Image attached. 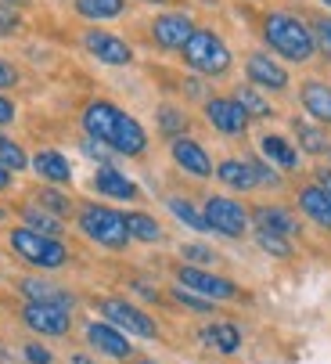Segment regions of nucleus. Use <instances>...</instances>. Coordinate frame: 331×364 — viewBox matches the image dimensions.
<instances>
[{
	"label": "nucleus",
	"mask_w": 331,
	"mask_h": 364,
	"mask_svg": "<svg viewBox=\"0 0 331 364\" xmlns=\"http://www.w3.org/2000/svg\"><path fill=\"white\" fill-rule=\"evenodd\" d=\"M80 127H83V137H94V141H104L116 155H126V159H141L148 151V130L126 112L119 109L116 101H87L83 112H80Z\"/></svg>",
	"instance_id": "nucleus-1"
},
{
	"label": "nucleus",
	"mask_w": 331,
	"mask_h": 364,
	"mask_svg": "<svg viewBox=\"0 0 331 364\" xmlns=\"http://www.w3.org/2000/svg\"><path fill=\"white\" fill-rule=\"evenodd\" d=\"M263 40L273 55H281L292 65H306L317 58V43L310 26L292 11H266L263 15Z\"/></svg>",
	"instance_id": "nucleus-2"
},
{
	"label": "nucleus",
	"mask_w": 331,
	"mask_h": 364,
	"mask_svg": "<svg viewBox=\"0 0 331 364\" xmlns=\"http://www.w3.org/2000/svg\"><path fill=\"white\" fill-rule=\"evenodd\" d=\"M8 249H11L15 259H22L26 267L43 271V274L69 267V259H72V252H69V245H65L62 238L36 235V231H29V228H22V224L8 231Z\"/></svg>",
	"instance_id": "nucleus-3"
},
{
	"label": "nucleus",
	"mask_w": 331,
	"mask_h": 364,
	"mask_svg": "<svg viewBox=\"0 0 331 364\" xmlns=\"http://www.w3.org/2000/svg\"><path fill=\"white\" fill-rule=\"evenodd\" d=\"M76 228L87 242L101 245V249H112L123 252L130 245V231H126V217L112 205H101V202H83L76 210Z\"/></svg>",
	"instance_id": "nucleus-4"
},
{
	"label": "nucleus",
	"mask_w": 331,
	"mask_h": 364,
	"mask_svg": "<svg viewBox=\"0 0 331 364\" xmlns=\"http://www.w3.org/2000/svg\"><path fill=\"white\" fill-rule=\"evenodd\" d=\"M180 58L188 69H195L198 76H224L231 65H234V55H231V47L219 40L212 29H195V36L184 43L180 50Z\"/></svg>",
	"instance_id": "nucleus-5"
},
{
	"label": "nucleus",
	"mask_w": 331,
	"mask_h": 364,
	"mask_svg": "<svg viewBox=\"0 0 331 364\" xmlns=\"http://www.w3.org/2000/svg\"><path fill=\"white\" fill-rule=\"evenodd\" d=\"M202 217H205V224H209L212 235H224V238H245L252 231L249 205L238 202V198H231V195H205Z\"/></svg>",
	"instance_id": "nucleus-6"
},
{
	"label": "nucleus",
	"mask_w": 331,
	"mask_h": 364,
	"mask_svg": "<svg viewBox=\"0 0 331 364\" xmlns=\"http://www.w3.org/2000/svg\"><path fill=\"white\" fill-rule=\"evenodd\" d=\"M97 314H101V321L116 325V328L126 332V336L158 339V321L148 314L144 306H137V303H130V299H123V296H104V299H97Z\"/></svg>",
	"instance_id": "nucleus-7"
},
{
	"label": "nucleus",
	"mask_w": 331,
	"mask_h": 364,
	"mask_svg": "<svg viewBox=\"0 0 331 364\" xmlns=\"http://www.w3.org/2000/svg\"><path fill=\"white\" fill-rule=\"evenodd\" d=\"M18 321L43 339H62L72 332V310L65 306H50V303H22Z\"/></svg>",
	"instance_id": "nucleus-8"
},
{
	"label": "nucleus",
	"mask_w": 331,
	"mask_h": 364,
	"mask_svg": "<svg viewBox=\"0 0 331 364\" xmlns=\"http://www.w3.org/2000/svg\"><path fill=\"white\" fill-rule=\"evenodd\" d=\"M177 285L188 289V292H195V296H202V299H212V303L238 299V292H242L231 278L212 274V271H205V267H188V264L177 267Z\"/></svg>",
	"instance_id": "nucleus-9"
},
{
	"label": "nucleus",
	"mask_w": 331,
	"mask_h": 364,
	"mask_svg": "<svg viewBox=\"0 0 331 364\" xmlns=\"http://www.w3.org/2000/svg\"><path fill=\"white\" fill-rule=\"evenodd\" d=\"M205 123H209L216 134H224V137H245L252 119L245 116V109L238 105L231 94H212V97L205 101Z\"/></svg>",
	"instance_id": "nucleus-10"
},
{
	"label": "nucleus",
	"mask_w": 331,
	"mask_h": 364,
	"mask_svg": "<svg viewBox=\"0 0 331 364\" xmlns=\"http://www.w3.org/2000/svg\"><path fill=\"white\" fill-rule=\"evenodd\" d=\"M170 159L177 163V170H184V173L195 177V181H209V177L216 173V163H212L209 148H205L202 141L188 137V134L170 141Z\"/></svg>",
	"instance_id": "nucleus-11"
},
{
	"label": "nucleus",
	"mask_w": 331,
	"mask_h": 364,
	"mask_svg": "<svg viewBox=\"0 0 331 364\" xmlns=\"http://www.w3.org/2000/svg\"><path fill=\"white\" fill-rule=\"evenodd\" d=\"M83 47H87V55H94L101 65H134V47L116 36V33H108V29H87L83 33Z\"/></svg>",
	"instance_id": "nucleus-12"
},
{
	"label": "nucleus",
	"mask_w": 331,
	"mask_h": 364,
	"mask_svg": "<svg viewBox=\"0 0 331 364\" xmlns=\"http://www.w3.org/2000/svg\"><path fill=\"white\" fill-rule=\"evenodd\" d=\"M245 76H249V83L252 87H259V90H270V94H281V90H288V69L273 58V55H266V50H252V55L245 58Z\"/></svg>",
	"instance_id": "nucleus-13"
},
{
	"label": "nucleus",
	"mask_w": 331,
	"mask_h": 364,
	"mask_svg": "<svg viewBox=\"0 0 331 364\" xmlns=\"http://www.w3.org/2000/svg\"><path fill=\"white\" fill-rule=\"evenodd\" d=\"M83 339L90 350H97L101 357H112V360H134V343L126 332H119L116 325L108 321H90L83 328Z\"/></svg>",
	"instance_id": "nucleus-14"
},
{
	"label": "nucleus",
	"mask_w": 331,
	"mask_h": 364,
	"mask_svg": "<svg viewBox=\"0 0 331 364\" xmlns=\"http://www.w3.org/2000/svg\"><path fill=\"white\" fill-rule=\"evenodd\" d=\"M195 18L184 15V11H166V15H155L151 18V40L162 47V50H184V43L195 36Z\"/></svg>",
	"instance_id": "nucleus-15"
},
{
	"label": "nucleus",
	"mask_w": 331,
	"mask_h": 364,
	"mask_svg": "<svg viewBox=\"0 0 331 364\" xmlns=\"http://www.w3.org/2000/svg\"><path fill=\"white\" fill-rule=\"evenodd\" d=\"M18 292H22L26 303H50V306H65V310L76 306V296H72L65 285L50 282V278H43V274H26V278H18Z\"/></svg>",
	"instance_id": "nucleus-16"
},
{
	"label": "nucleus",
	"mask_w": 331,
	"mask_h": 364,
	"mask_svg": "<svg viewBox=\"0 0 331 364\" xmlns=\"http://www.w3.org/2000/svg\"><path fill=\"white\" fill-rule=\"evenodd\" d=\"M249 213H252V228L256 231H266V235L295 238L303 231L299 220H295V213L285 210V205H278V202H263V205H256V210H249Z\"/></svg>",
	"instance_id": "nucleus-17"
},
{
	"label": "nucleus",
	"mask_w": 331,
	"mask_h": 364,
	"mask_svg": "<svg viewBox=\"0 0 331 364\" xmlns=\"http://www.w3.org/2000/svg\"><path fill=\"white\" fill-rule=\"evenodd\" d=\"M90 184H94V191L101 198H116V202H137L141 198V188L123 170H116V166H97Z\"/></svg>",
	"instance_id": "nucleus-18"
},
{
	"label": "nucleus",
	"mask_w": 331,
	"mask_h": 364,
	"mask_svg": "<svg viewBox=\"0 0 331 364\" xmlns=\"http://www.w3.org/2000/svg\"><path fill=\"white\" fill-rule=\"evenodd\" d=\"M299 101H303L306 116H310L317 127H331V83H327V80H317V76L303 80Z\"/></svg>",
	"instance_id": "nucleus-19"
},
{
	"label": "nucleus",
	"mask_w": 331,
	"mask_h": 364,
	"mask_svg": "<svg viewBox=\"0 0 331 364\" xmlns=\"http://www.w3.org/2000/svg\"><path fill=\"white\" fill-rule=\"evenodd\" d=\"M29 166H33V173L43 184H54V188L72 184V166H69V159H65L58 148H40L33 159H29Z\"/></svg>",
	"instance_id": "nucleus-20"
},
{
	"label": "nucleus",
	"mask_w": 331,
	"mask_h": 364,
	"mask_svg": "<svg viewBox=\"0 0 331 364\" xmlns=\"http://www.w3.org/2000/svg\"><path fill=\"white\" fill-rule=\"evenodd\" d=\"M259 151H263V159L273 166V170H281V173H295L299 170V148L295 141H288L285 134H263L259 137Z\"/></svg>",
	"instance_id": "nucleus-21"
},
{
	"label": "nucleus",
	"mask_w": 331,
	"mask_h": 364,
	"mask_svg": "<svg viewBox=\"0 0 331 364\" xmlns=\"http://www.w3.org/2000/svg\"><path fill=\"white\" fill-rule=\"evenodd\" d=\"M295 205L310 224H317L320 231H331V195L327 191H320L317 184H299Z\"/></svg>",
	"instance_id": "nucleus-22"
},
{
	"label": "nucleus",
	"mask_w": 331,
	"mask_h": 364,
	"mask_svg": "<svg viewBox=\"0 0 331 364\" xmlns=\"http://www.w3.org/2000/svg\"><path fill=\"white\" fill-rule=\"evenodd\" d=\"M198 343L216 350V353H224V357H234L242 350L245 336H242V328L234 321H209L205 328H198Z\"/></svg>",
	"instance_id": "nucleus-23"
},
{
	"label": "nucleus",
	"mask_w": 331,
	"mask_h": 364,
	"mask_svg": "<svg viewBox=\"0 0 331 364\" xmlns=\"http://www.w3.org/2000/svg\"><path fill=\"white\" fill-rule=\"evenodd\" d=\"M18 220H22V228H29V231H36V235H47V238H62V235H65V220L54 217V213H47V210H40L33 198L18 205Z\"/></svg>",
	"instance_id": "nucleus-24"
},
{
	"label": "nucleus",
	"mask_w": 331,
	"mask_h": 364,
	"mask_svg": "<svg viewBox=\"0 0 331 364\" xmlns=\"http://www.w3.org/2000/svg\"><path fill=\"white\" fill-rule=\"evenodd\" d=\"M227 191H256V173H252V163L249 159H224L216 163V173H212Z\"/></svg>",
	"instance_id": "nucleus-25"
},
{
	"label": "nucleus",
	"mask_w": 331,
	"mask_h": 364,
	"mask_svg": "<svg viewBox=\"0 0 331 364\" xmlns=\"http://www.w3.org/2000/svg\"><path fill=\"white\" fill-rule=\"evenodd\" d=\"M292 134H295V148L299 151H306V155H327L331 151V137H327V130L324 127H317L313 119H292Z\"/></svg>",
	"instance_id": "nucleus-26"
},
{
	"label": "nucleus",
	"mask_w": 331,
	"mask_h": 364,
	"mask_svg": "<svg viewBox=\"0 0 331 364\" xmlns=\"http://www.w3.org/2000/svg\"><path fill=\"white\" fill-rule=\"evenodd\" d=\"M126 217V231H130V242H144V245H158L162 238H166V231H162V224L151 217V213H144V210H130V213H123Z\"/></svg>",
	"instance_id": "nucleus-27"
},
{
	"label": "nucleus",
	"mask_w": 331,
	"mask_h": 364,
	"mask_svg": "<svg viewBox=\"0 0 331 364\" xmlns=\"http://www.w3.org/2000/svg\"><path fill=\"white\" fill-rule=\"evenodd\" d=\"M72 8L87 22H112L126 15V0H72Z\"/></svg>",
	"instance_id": "nucleus-28"
},
{
	"label": "nucleus",
	"mask_w": 331,
	"mask_h": 364,
	"mask_svg": "<svg viewBox=\"0 0 331 364\" xmlns=\"http://www.w3.org/2000/svg\"><path fill=\"white\" fill-rule=\"evenodd\" d=\"M231 97L245 109V116H249V119H270V116H273V105L266 101V94H263L259 87H252V83H238Z\"/></svg>",
	"instance_id": "nucleus-29"
},
{
	"label": "nucleus",
	"mask_w": 331,
	"mask_h": 364,
	"mask_svg": "<svg viewBox=\"0 0 331 364\" xmlns=\"http://www.w3.org/2000/svg\"><path fill=\"white\" fill-rule=\"evenodd\" d=\"M166 210H170L173 220H180L184 228H191V231H198V235H209V224H205L202 210H198L191 198H184V195H170V198H166Z\"/></svg>",
	"instance_id": "nucleus-30"
},
{
	"label": "nucleus",
	"mask_w": 331,
	"mask_h": 364,
	"mask_svg": "<svg viewBox=\"0 0 331 364\" xmlns=\"http://www.w3.org/2000/svg\"><path fill=\"white\" fill-rule=\"evenodd\" d=\"M33 202L40 205V210L62 217V220L72 213V198L65 195V188H54V184H40V188L33 191Z\"/></svg>",
	"instance_id": "nucleus-31"
},
{
	"label": "nucleus",
	"mask_w": 331,
	"mask_h": 364,
	"mask_svg": "<svg viewBox=\"0 0 331 364\" xmlns=\"http://www.w3.org/2000/svg\"><path fill=\"white\" fill-rule=\"evenodd\" d=\"M155 123H158V134H162L166 141L184 137V134H188V127H191L188 112H184V109H177V105H158V109H155Z\"/></svg>",
	"instance_id": "nucleus-32"
},
{
	"label": "nucleus",
	"mask_w": 331,
	"mask_h": 364,
	"mask_svg": "<svg viewBox=\"0 0 331 364\" xmlns=\"http://www.w3.org/2000/svg\"><path fill=\"white\" fill-rule=\"evenodd\" d=\"M0 166H4L8 173H26L29 170V151L4 130H0Z\"/></svg>",
	"instance_id": "nucleus-33"
},
{
	"label": "nucleus",
	"mask_w": 331,
	"mask_h": 364,
	"mask_svg": "<svg viewBox=\"0 0 331 364\" xmlns=\"http://www.w3.org/2000/svg\"><path fill=\"white\" fill-rule=\"evenodd\" d=\"M170 299H173L177 306L191 310V314H198V318L216 314V303H212V299H202V296H195V292H188V289H180V285H173V289H170Z\"/></svg>",
	"instance_id": "nucleus-34"
},
{
	"label": "nucleus",
	"mask_w": 331,
	"mask_h": 364,
	"mask_svg": "<svg viewBox=\"0 0 331 364\" xmlns=\"http://www.w3.org/2000/svg\"><path fill=\"white\" fill-rule=\"evenodd\" d=\"M180 259H184L188 267H205V271H209L216 259H219V252L209 249V245H202V242H184V245H180Z\"/></svg>",
	"instance_id": "nucleus-35"
},
{
	"label": "nucleus",
	"mask_w": 331,
	"mask_h": 364,
	"mask_svg": "<svg viewBox=\"0 0 331 364\" xmlns=\"http://www.w3.org/2000/svg\"><path fill=\"white\" fill-rule=\"evenodd\" d=\"M256 245H259L266 256H273V259H292V256H295V245H292V238H281V235H266V231H256Z\"/></svg>",
	"instance_id": "nucleus-36"
},
{
	"label": "nucleus",
	"mask_w": 331,
	"mask_h": 364,
	"mask_svg": "<svg viewBox=\"0 0 331 364\" xmlns=\"http://www.w3.org/2000/svg\"><path fill=\"white\" fill-rule=\"evenodd\" d=\"M310 33H313V43H317V55L331 62V15H317L310 22Z\"/></svg>",
	"instance_id": "nucleus-37"
},
{
	"label": "nucleus",
	"mask_w": 331,
	"mask_h": 364,
	"mask_svg": "<svg viewBox=\"0 0 331 364\" xmlns=\"http://www.w3.org/2000/svg\"><path fill=\"white\" fill-rule=\"evenodd\" d=\"M252 163V173H256V188H281L285 184V173L273 170L266 159H249Z\"/></svg>",
	"instance_id": "nucleus-38"
},
{
	"label": "nucleus",
	"mask_w": 331,
	"mask_h": 364,
	"mask_svg": "<svg viewBox=\"0 0 331 364\" xmlns=\"http://www.w3.org/2000/svg\"><path fill=\"white\" fill-rule=\"evenodd\" d=\"M80 148H83L87 159H94L97 166H112V159H116V151L108 148L104 141H94V137H83V141H80Z\"/></svg>",
	"instance_id": "nucleus-39"
},
{
	"label": "nucleus",
	"mask_w": 331,
	"mask_h": 364,
	"mask_svg": "<svg viewBox=\"0 0 331 364\" xmlns=\"http://www.w3.org/2000/svg\"><path fill=\"white\" fill-rule=\"evenodd\" d=\"M22 360L26 364H54V353L43 343H26L22 346Z\"/></svg>",
	"instance_id": "nucleus-40"
},
{
	"label": "nucleus",
	"mask_w": 331,
	"mask_h": 364,
	"mask_svg": "<svg viewBox=\"0 0 331 364\" xmlns=\"http://www.w3.org/2000/svg\"><path fill=\"white\" fill-rule=\"evenodd\" d=\"M22 83V76H18V69L8 62V58H0V94H8V90H15Z\"/></svg>",
	"instance_id": "nucleus-41"
},
{
	"label": "nucleus",
	"mask_w": 331,
	"mask_h": 364,
	"mask_svg": "<svg viewBox=\"0 0 331 364\" xmlns=\"http://www.w3.org/2000/svg\"><path fill=\"white\" fill-rule=\"evenodd\" d=\"M18 26H22V15H18V8L0 4V33H4V36H11V33H18Z\"/></svg>",
	"instance_id": "nucleus-42"
},
{
	"label": "nucleus",
	"mask_w": 331,
	"mask_h": 364,
	"mask_svg": "<svg viewBox=\"0 0 331 364\" xmlns=\"http://www.w3.org/2000/svg\"><path fill=\"white\" fill-rule=\"evenodd\" d=\"M15 116H18L15 101H11L8 94H0V130H4V127H11V123H15Z\"/></svg>",
	"instance_id": "nucleus-43"
},
{
	"label": "nucleus",
	"mask_w": 331,
	"mask_h": 364,
	"mask_svg": "<svg viewBox=\"0 0 331 364\" xmlns=\"http://www.w3.org/2000/svg\"><path fill=\"white\" fill-rule=\"evenodd\" d=\"M313 184L331 195V166H317V170H313Z\"/></svg>",
	"instance_id": "nucleus-44"
},
{
	"label": "nucleus",
	"mask_w": 331,
	"mask_h": 364,
	"mask_svg": "<svg viewBox=\"0 0 331 364\" xmlns=\"http://www.w3.org/2000/svg\"><path fill=\"white\" fill-rule=\"evenodd\" d=\"M130 289H134L137 296H144V299H151V303H158V292H155V289H148L144 282H130Z\"/></svg>",
	"instance_id": "nucleus-45"
},
{
	"label": "nucleus",
	"mask_w": 331,
	"mask_h": 364,
	"mask_svg": "<svg viewBox=\"0 0 331 364\" xmlns=\"http://www.w3.org/2000/svg\"><path fill=\"white\" fill-rule=\"evenodd\" d=\"M11 184H15V173H8L4 166H0V195H4V191H11Z\"/></svg>",
	"instance_id": "nucleus-46"
},
{
	"label": "nucleus",
	"mask_w": 331,
	"mask_h": 364,
	"mask_svg": "<svg viewBox=\"0 0 331 364\" xmlns=\"http://www.w3.org/2000/svg\"><path fill=\"white\" fill-rule=\"evenodd\" d=\"M69 364H94V360H90L87 353H72V357H69Z\"/></svg>",
	"instance_id": "nucleus-47"
},
{
	"label": "nucleus",
	"mask_w": 331,
	"mask_h": 364,
	"mask_svg": "<svg viewBox=\"0 0 331 364\" xmlns=\"http://www.w3.org/2000/svg\"><path fill=\"white\" fill-rule=\"evenodd\" d=\"M0 4H8V8H26L29 0H0Z\"/></svg>",
	"instance_id": "nucleus-48"
},
{
	"label": "nucleus",
	"mask_w": 331,
	"mask_h": 364,
	"mask_svg": "<svg viewBox=\"0 0 331 364\" xmlns=\"http://www.w3.org/2000/svg\"><path fill=\"white\" fill-rule=\"evenodd\" d=\"M134 364H155V360H148V357H141V360H134Z\"/></svg>",
	"instance_id": "nucleus-49"
},
{
	"label": "nucleus",
	"mask_w": 331,
	"mask_h": 364,
	"mask_svg": "<svg viewBox=\"0 0 331 364\" xmlns=\"http://www.w3.org/2000/svg\"><path fill=\"white\" fill-rule=\"evenodd\" d=\"M4 217H8V210H4V205H0V220H4Z\"/></svg>",
	"instance_id": "nucleus-50"
},
{
	"label": "nucleus",
	"mask_w": 331,
	"mask_h": 364,
	"mask_svg": "<svg viewBox=\"0 0 331 364\" xmlns=\"http://www.w3.org/2000/svg\"><path fill=\"white\" fill-rule=\"evenodd\" d=\"M148 4H166V0H148Z\"/></svg>",
	"instance_id": "nucleus-51"
},
{
	"label": "nucleus",
	"mask_w": 331,
	"mask_h": 364,
	"mask_svg": "<svg viewBox=\"0 0 331 364\" xmlns=\"http://www.w3.org/2000/svg\"><path fill=\"white\" fill-rule=\"evenodd\" d=\"M324 166H331V151H327V163H324Z\"/></svg>",
	"instance_id": "nucleus-52"
},
{
	"label": "nucleus",
	"mask_w": 331,
	"mask_h": 364,
	"mask_svg": "<svg viewBox=\"0 0 331 364\" xmlns=\"http://www.w3.org/2000/svg\"><path fill=\"white\" fill-rule=\"evenodd\" d=\"M324 8H331V0H324Z\"/></svg>",
	"instance_id": "nucleus-53"
}]
</instances>
